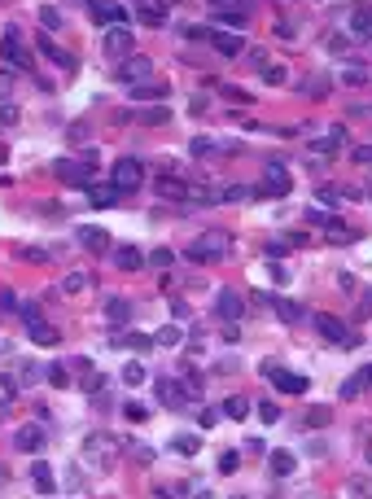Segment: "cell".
<instances>
[{"mask_svg":"<svg viewBox=\"0 0 372 499\" xmlns=\"http://www.w3.org/2000/svg\"><path fill=\"white\" fill-rule=\"evenodd\" d=\"M88 166H92V162H70V158H61V162H53V175H61L70 189H92Z\"/></svg>","mask_w":372,"mask_h":499,"instance_id":"cell-7","label":"cell"},{"mask_svg":"<svg viewBox=\"0 0 372 499\" xmlns=\"http://www.w3.org/2000/svg\"><path fill=\"white\" fill-rule=\"evenodd\" d=\"M40 53H44L48 62H57L61 71H75V57H70V53H61V48H57L53 40H40Z\"/></svg>","mask_w":372,"mask_h":499,"instance_id":"cell-18","label":"cell"},{"mask_svg":"<svg viewBox=\"0 0 372 499\" xmlns=\"http://www.w3.org/2000/svg\"><path fill=\"white\" fill-rule=\"evenodd\" d=\"M219 13H246V0H210Z\"/></svg>","mask_w":372,"mask_h":499,"instance_id":"cell-34","label":"cell"},{"mask_svg":"<svg viewBox=\"0 0 372 499\" xmlns=\"http://www.w3.org/2000/svg\"><path fill=\"white\" fill-rule=\"evenodd\" d=\"M171 447H175L180 456H198V451H202V438H198V434H180Z\"/></svg>","mask_w":372,"mask_h":499,"instance_id":"cell-29","label":"cell"},{"mask_svg":"<svg viewBox=\"0 0 372 499\" xmlns=\"http://www.w3.org/2000/svg\"><path fill=\"white\" fill-rule=\"evenodd\" d=\"M171 249H154V254H149V263H154V268H171Z\"/></svg>","mask_w":372,"mask_h":499,"instance_id":"cell-42","label":"cell"},{"mask_svg":"<svg viewBox=\"0 0 372 499\" xmlns=\"http://www.w3.org/2000/svg\"><path fill=\"white\" fill-rule=\"evenodd\" d=\"M88 285H92V276H88V272H70L66 280H61V289H66V294H84Z\"/></svg>","mask_w":372,"mask_h":499,"instance_id":"cell-28","label":"cell"},{"mask_svg":"<svg viewBox=\"0 0 372 499\" xmlns=\"http://www.w3.org/2000/svg\"><path fill=\"white\" fill-rule=\"evenodd\" d=\"M350 27H355V36H359V40H372V9H355Z\"/></svg>","mask_w":372,"mask_h":499,"instance_id":"cell-23","label":"cell"},{"mask_svg":"<svg viewBox=\"0 0 372 499\" xmlns=\"http://www.w3.org/2000/svg\"><path fill=\"white\" fill-rule=\"evenodd\" d=\"M132 96H136V101H144V96L163 101V96H167V83H149V79H144V83H136V88H132Z\"/></svg>","mask_w":372,"mask_h":499,"instance_id":"cell-24","label":"cell"},{"mask_svg":"<svg viewBox=\"0 0 372 499\" xmlns=\"http://www.w3.org/2000/svg\"><path fill=\"white\" fill-rule=\"evenodd\" d=\"M119 346H132V351H149L154 338H144V333H127V338H119Z\"/></svg>","mask_w":372,"mask_h":499,"instance_id":"cell-32","label":"cell"},{"mask_svg":"<svg viewBox=\"0 0 372 499\" xmlns=\"http://www.w3.org/2000/svg\"><path fill=\"white\" fill-rule=\"evenodd\" d=\"M105 315H110V324H127V315H132V307H127L123 298H110V303H105Z\"/></svg>","mask_w":372,"mask_h":499,"instance_id":"cell-26","label":"cell"},{"mask_svg":"<svg viewBox=\"0 0 372 499\" xmlns=\"http://www.w3.org/2000/svg\"><path fill=\"white\" fill-rule=\"evenodd\" d=\"M9 79H13L9 71H0V96H5V92H9Z\"/></svg>","mask_w":372,"mask_h":499,"instance_id":"cell-51","label":"cell"},{"mask_svg":"<svg viewBox=\"0 0 372 499\" xmlns=\"http://www.w3.org/2000/svg\"><path fill=\"white\" fill-rule=\"evenodd\" d=\"M302 425H306V429H325V425H329V407H311V412L302 416Z\"/></svg>","mask_w":372,"mask_h":499,"instance_id":"cell-30","label":"cell"},{"mask_svg":"<svg viewBox=\"0 0 372 499\" xmlns=\"http://www.w3.org/2000/svg\"><path fill=\"white\" fill-rule=\"evenodd\" d=\"M359 390H368V386H364V377L355 373V377L346 381V386H342V398H355V394H359Z\"/></svg>","mask_w":372,"mask_h":499,"instance_id":"cell-37","label":"cell"},{"mask_svg":"<svg viewBox=\"0 0 372 499\" xmlns=\"http://www.w3.org/2000/svg\"><path fill=\"white\" fill-rule=\"evenodd\" d=\"M114 268H119V272H140V268H144V254H140V249H132V245H119V249H114Z\"/></svg>","mask_w":372,"mask_h":499,"instance_id":"cell-16","label":"cell"},{"mask_svg":"<svg viewBox=\"0 0 372 499\" xmlns=\"http://www.w3.org/2000/svg\"><path fill=\"white\" fill-rule=\"evenodd\" d=\"M0 57H5L9 66H18V71H31V53H27V44H22V36L18 31H5V40H0Z\"/></svg>","mask_w":372,"mask_h":499,"instance_id":"cell-3","label":"cell"},{"mask_svg":"<svg viewBox=\"0 0 372 499\" xmlns=\"http://www.w3.org/2000/svg\"><path fill=\"white\" fill-rule=\"evenodd\" d=\"M315 328H320V338H329L337 346H355V328L346 320H337V315H315Z\"/></svg>","mask_w":372,"mask_h":499,"instance_id":"cell-4","label":"cell"},{"mask_svg":"<svg viewBox=\"0 0 372 499\" xmlns=\"http://www.w3.org/2000/svg\"><path fill=\"white\" fill-rule=\"evenodd\" d=\"M325 237H329V241H355V232H350V228H342V224H333V219H329V224H325Z\"/></svg>","mask_w":372,"mask_h":499,"instance_id":"cell-33","label":"cell"},{"mask_svg":"<svg viewBox=\"0 0 372 499\" xmlns=\"http://www.w3.org/2000/svg\"><path fill=\"white\" fill-rule=\"evenodd\" d=\"M188 149H193V154H198V158H206L210 149H215V140H206V136H198V140H188Z\"/></svg>","mask_w":372,"mask_h":499,"instance_id":"cell-41","label":"cell"},{"mask_svg":"<svg viewBox=\"0 0 372 499\" xmlns=\"http://www.w3.org/2000/svg\"><path fill=\"white\" fill-rule=\"evenodd\" d=\"M22 320H27V324H40V307L27 303V307H22Z\"/></svg>","mask_w":372,"mask_h":499,"instance_id":"cell-45","label":"cell"},{"mask_svg":"<svg viewBox=\"0 0 372 499\" xmlns=\"http://www.w3.org/2000/svg\"><path fill=\"white\" fill-rule=\"evenodd\" d=\"M158 398H163L167 407H184L188 398H193V390H184L180 381H158Z\"/></svg>","mask_w":372,"mask_h":499,"instance_id":"cell-11","label":"cell"},{"mask_svg":"<svg viewBox=\"0 0 372 499\" xmlns=\"http://www.w3.org/2000/svg\"><path fill=\"white\" fill-rule=\"evenodd\" d=\"M0 123H18V110H13V106H0Z\"/></svg>","mask_w":372,"mask_h":499,"instance_id":"cell-46","label":"cell"},{"mask_svg":"<svg viewBox=\"0 0 372 499\" xmlns=\"http://www.w3.org/2000/svg\"><path fill=\"white\" fill-rule=\"evenodd\" d=\"M241 311H246V307H241V298H237L232 289H223V294L215 298V315H219V320L237 324V320H241Z\"/></svg>","mask_w":372,"mask_h":499,"instance_id":"cell-10","label":"cell"},{"mask_svg":"<svg viewBox=\"0 0 372 499\" xmlns=\"http://www.w3.org/2000/svg\"><path fill=\"white\" fill-rule=\"evenodd\" d=\"M105 57H132V31L127 27H110L105 31Z\"/></svg>","mask_w":372,"mask_h":499,"instance_id":"cell-9","label":"cell"},{"mask_svg":"<svg viewBox=\"0 0 372 499\" xmlns=\"http://www.w3.org/2000/svg\"><path fill=\"white\" fill-rule=\"evenodd\" d=\"M263 373L271 377V386H276L281 394H306V377L302 373H285V368H276V363H263Z\"/></svg>","mask_w":372,"mask_h":499,"instance_id":"cell-6","label":"cell"},{"mask_svg":"<svg viewBox=\"0 0 372 499\" xmlns=\"http://www.w3.org/2000/svg\"><path fill=\"white\" fill-rule=\"evenodd\" d=\"M40 442H44V425H22L18 434H13V447H18V451H40Z\"/></svg>","mask_w":372,"mask_h":499,"instance_id":"cell-13","label":"cell"},{"mask_svg":"<svg viewBox=\"0 0 372 499\" xmlns=\"http://www.w3.org/2000/svg\"><path fill=\"white\" fill-rule=\"evenodd\" d=\"M237 464H241L237 451H223V456H219V473H237Z\"/></svg>","mask_w":372,"mask_h":499,"instance_id":"cell-38","label":"cell"},{"mask_svg":"<svg viewBox=\"0 0 372 499\" xmlns=\"http://www.w3.org/2000/svg\"><path fill=\"white\" fill-rule=\"evenodd\" d=\"M88 193H92V206H114V197H119L114 185H92Z\"/></svg>","mask_w":372,"mask_h":499,"instance_id":"cell-25","label":"cell"},{"mask_svg":"<svg viewBox=\"0 0 372 499\" xmlns=\"http://www.w3.org/2000/svg\"><path fill=\"white\" fill-rule=\"evenodd\" d=\"M368 460H372V434H368Z\"/></svg>","mask_w":372,"mask_h":499,"instance_id":"cell-53","label":"cell"},{"mask_svg":"<svg viewBox=\"0 0 372 499\" xmlns=\"http://www.w3.org/2000/svg\"><path fill=\"white\" fill-rule=\"evenodd\" d=\"M271 307H276V315H281L285 324H298L302 315H306V311H302L298 303H289V298H271Z\"/></svg>","mask_w":372,"mask_h":499,"instance_id":"cell-20","label":"cell"},{"mask_svg":"<svg viewBox=\"0 0 372 499\" xmlns=\"http://www.w3.org/2000/svg\"><path fill=\"white\" fill-rule=\"evenodd\" d=\"M127 421H144V407L140 403H127Z\"/></svg>","mask_w":372,"mask_h":499,"instance_id":"cell-48","label":"cell"},{"mask_svg":"<svg viewBox=\"0 0 372 499\" xmlns=\"http://www.w3.org/2000/svg\"><path fill=\"white\" fill-rule=\"evenodd\" d=\"M31 477H36V486H40L44 495H53V469H48L44 460H36V469H31Z\"/></svg>","mask_w":372,"mask_h":499,"instance_id":"cell-27","label":"cell"},{"mask_svg":"<svg viewBox=\"0 0 372 499\" xmlns=\"http://www.w3.org/2000/svg\"><path fill=\"white\" fill-rule=\"evenodd\" d=\"M136 18H140L144 27H163V22H167V5H163V0H140V5H136Z\"/></svg>","mask_w":372,"mask_h":499,"instance_id":"cell-12","label":"cell"},{"mask_svg":"<svg viewBox=\"0 0 372 499\" xmlns=\"http://www.w3.org/2000/svg\"><path fill=\"white\" fill-rule=\"evenodd\" d=\"M44 373H48V381H53V386H57V390H61V386H66V368H61V363H48V368H44Z\"/></svg>","mask_w":372,"mask_h":499,"instance_id":"cell-39","label":"cell"},{"mask_svg":"<svg viewBox=\"0 0 372 499\" xmlns=\"http://www.w3.org/2000/svg\"><path fill=\"white\" fill-rule=\"evenodd\" d=\"M40 22H44L48 31H57V27H61V13H57V9H48V5H44V9H40Z\"/></svg>","mask_w":372,"mask_h":499,"instance_id":"cell-36","label":"cell"},{"mask_svg":"<svg viewBox=\"0 0 372 499\" xmlns=\"http://www.w3.org/2000/svg\"><path fill=\"white\" fill-rule=\"evenodd\" d=\"M79 245H88L92 254H105V249H110V232L105 228H79Z\"/></svg>","mask_w":372,"mask_h":499,"instance_id":"cell-15","label":"cell"},{"mask_svg":"<svg viewBox=\"0 0 372 499\" xmlns=\"http://www.w3.org/2000/svg\"><path fill=\"white\" fill-rule=\"evenodd\" d=\"M267 83H285V71H281V66H267Z\"/></svg>","mask_w":372,"mask_h":499,"instance_id":"cell-49","label":"cell"},{"mask_svg":"<svg viewBox=\"0 0 372 499\" xmlns=\"http://www.w3.org/2000/svg\"><path fill=\"white\" fill-rule=\"evenodd\" d=\"M342 140H346V127H329V131H325V136H320L311 149H315V154H333V149L342 145Z\"/></svg>","mask_w":372,"mask_h":499,"instance_id":"cell-19","label":"cell"},{"mask_svg":"<svg viewBox=\"0 0 372 499\" xmlns=\"http://www.w3.org/2000/svg\"><path fill=\"white\" fill-rule=\"evenodd\" d=\"M84 5H88V0H84Z\"/></svg>","mask_w":372,"mask_h":499,"instance_id":"cell-54","label":"cell"},{"mask_svg":"<svg viewBox=\"0 0 372 499\" xmlns=\"http://www.w3.org/2000/svg\"><path fill=\"white\" fill-rule=\"evenodd\" d=\"M123 381H127V386H140V381H144V368H140V363H127V368H123Z\"/></svg>","mask_w":372,"mask_h":499,"instance_id":"cell-35","label":"cell"},{"mask_svg":"<svg viewBox=\"0 0 372 499\" xmlns=\"http://www.w3.org/2000/svg\"><path fill=\"white\" fill-rule=\"evenodd\" d=\"M144 75H154V62H149V57H127V62L119 66L114 79H123L127 88H136V83H144Z\"/></svg>","mask_w":372,"mask_h":499,"instance_id":"cell-8","label":"cell"},{"mask_svg":"<svg viewBox=\"0 0 372 499\" xmlns=\"http://www.w3.org/2000/svg\"><path fill=\"white\" fill-rule=\"evenodd\" d=\"M167 119H171L167 110H144V114H140V123H167Z\"/></svg>","mask_w":372,"mask_h":499,"instance_id":"cell-43","label":"cell"},{"mask_svg":"<svg viewBox=\"0 0 372 499\" xmlns=\"http://www.w3.org/2000/svg\"><path fill=\"white\" fill-rule=\"evenodd\" d=\"M355 162H372V145H364V149H355Z\"/></svg>","mask_w":372,"mask_h":499,"instance_id":"cell-50","label":"cell"},{"mask_svg":"<svg viewBox=\"0 0 372 499\" xmlns=\"http://www.w3.org/2000/svg\"><path fill=\"white\" fill-rule=\"evenodd\" d=\"M294 469H298L294 451H271V473H276V477H289Z\"/></svg>","mask_w":372,"mask_h":499,"instance_id":"cell-21","label":"cell"},{"mask_svg":"<svg viewBox=\"0 0 372 499\" xmlns=\"http://www.w3.org/2000/svg\"><path fill=\"white\" fill-rule=\"evenodd\" d=\"M237 499H241V495H237Z\"/></svg>","mask_w":372,"mask_h":499,"instance_id":"cell-55","label":"cell"},{"mask_svg":"<svg viewBox=\"0 0 372 499\" xmlns=\"http://www.w3.org/2000/svg\"><path fill=\"white\" fill-rule=\"evenodd\" d=\"M154 342H158V346H175V342H180V328H158Z\"/></svg>","mask_w":372,"mask_h":499,"instance_id":"cell-40","label":"cell"},{"mask_svg":"<svg viewBox=\"0 0 372 499\" xmlns=\"http://www.w3.org/2000/svg\"><path fill=\"white\" fill-rule=\"evenodd\" d=\"M210 44H215L223 57H237V53H241V36H232V31H215V36H210Z\"/></svg>","mask_w":372,"mask_h":499,"instance_id":"cell-17","label":"cell"},{"mask_svg":"<svg viewBox=\"0 0 372 499\" xmlns=\"http://www.w3.org/2000/svg\"><path fill=\"white\" fill-rule=\"evenodd\" d=\"M223 412H228V416H232V421H241V416H246V412H250V398H241V394H232V398H228V403H223Z\"/></svg>","mask_w":372,"mask_h":499,"instance_id":"cell-31","label":"cell"},{"mask_svg":"<svg viewBox=\"0 0 372 499\" xmlns=\"http://www.w3.org/2000/svg\"><path fill=\"white\" fill-rule=\"evenodd\" d=\"M88 9H92V18L96 22H123V5H114V0H88Z\"/></svg>","mask_w":372,"mask_h":499,"instance_id":"cell-14","label":"cell"},{"mask_svg":"<svg viewBox=\"0 0 372 499\" xmlns=\"http://www.w3.org/2000/svg\"><path fill=\"white\" fill-rule=\"evenodd\" d=\"M359 377H364V386H372V363H368V368H364Z\"/></svg>","mask_w":372,"mask_h":499,"instance_id":"cell-52","label":"cell"},{"mask_svg":"<svg viewBox=\"0 0 372 499\" xmlns=\"http://www.w3.org/2000/svg\"><path fill=\"white\" fill-rule=\"evenodd\" d=\"M289 185H294V180H289V171L281 162H267V185H258L254 189V197H285L289 193Z\"/></svg>","mask_w":372,"mask_h":499,"instance_id":"cell-5","label":"cell"},{"mask_svg":"<svg viewBox=\"0 0 372 499\" xmlns=\"http://www.w3.org/2000/svg\"><path fill=\"white\" fill-rule=\"evenodd\" d=\"M57 338H61V333L53 324H31V342H36V346H57Z\"/></svg>","mask_w":372,"mask_h":499,"instance_id":"cell-22","label":"cell"},{"mask_svg":"<svg viewBox=\"0 0 372 499\" xmlns=\"http://www.w3.org/2000/svg\"><path fill=\"white\" fill-rule=\"evenodd\" d=\"M219 92H223V96H232V101H250V96H246V92H241V88H228V83H223V88H219Z\"/></svg>","mask_w":372,"mask_h":499,"instance_id":"cell-47","label":"cell"},{"mask_svg":"<svg viewBox=\"0 0 372 499\" xmlns=\"http://www.w3.org/2000/svg\"><path fill=\"white\" fill-rule=\"evenodd\" d=\"M258 416L271 425V421H281V412H276V403H258Z\"/></svg>","mask_w":372,"mask_h":499,"instance_id":"cell-44","label":"cell"},{"mask_svg":"<svg viewBox=\"0 0 372 499\" xmlns=\"http://www.w3.org/2000/svg\"><path fill=\"white\" fill-rule=\"evenodd\" d=\"M228 245H232L228 232H202V237L184 249V259H193V263H219V259H228Z\"/></svg>","mask_w":372,"mask_h":499,"instance_id":"cell-1","label":"cell"},{"mask_svg":"<svg viewBox=\"0 0 372 499\" xmlns=\"http://www.w3.org/2000/svg\"><path fill=\"white\" fill-rule=\"evenodd\" d=\"M110 185H114L119 193L140 189V185H144V166H140L136 158H119V162H114V171H110Z\"/></svg>","mask_w":372,"mask_h":499,"instance_id":"cell-2","label":"cell"}]
</instances>
